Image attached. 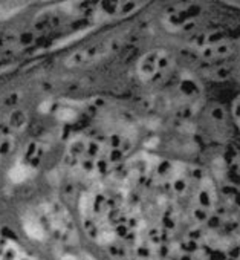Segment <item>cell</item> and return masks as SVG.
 <instances>
[{"label":"cell","mask_w":240,"mask_h":260,"mask_svg":"<svg viewBox=\"0 0 240 260\" xmlns=\"http://www.w3.org/2000/svg\"><path fill=\"white\" fill-rule=\"evenodd\" d=\"M119 45H121V40L119 39H109L107 42L106 40L99 42L93 46L74 52L71 57H67L66 64L71 68H77V66H87L92 63L101 61L102 58L109 57L113 51H116Z\"/></svg>","instance_id":"6da1fadb"},{"label":"cell","mask_w":240,"mask_h":260,"mask_svg":"<svg viewBox=\"0 0 240 260\" xmlns=\"http://www.w3.org/2000/svg\"><path fill=\"white\" fill-rule=\"evenodd\" d=\"M173 60L170 58L168 54L162 52V51H153L149 52L147 55H144L140 61V75L144 81H150L159 75H162V71H168L172 68Z\"/></svg>","instance_id":"7a4b0ae2"},{"label":"cell","mask_w":240,"mask_h":260,"mask_svg":"<svg viewBox=\"0 0 240 260\" xmlns=\"http://www.w3.org/2000/svg\"><path fill=\"white\" fill-rule=\"evenodd\" d=\"M28 176H29V169L25 166H17L10 173V178L13 182H23Z\"/></svg>","instance_id":"3957f363"}]
</instances>
